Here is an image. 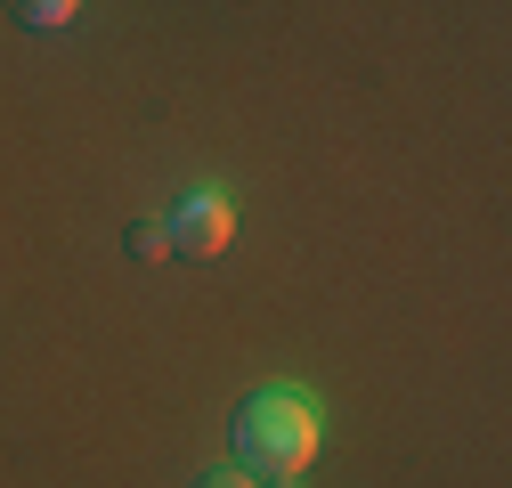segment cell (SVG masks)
<instances>
[{
	"label": "cell",
	"mask_w": 512,
	"mask_h": 488,
	"mask_svg": "<svg viewBox=\"0 0 512 488\" xmlns=\"http://www.w3.org/2000/svg\"><path fill=\"white\" fill-rule=\"evenodd\" d=\"M317 440H326V423H317V399L301 391H252L228 415V448L252 480H301L317 464Z\"/></svg>",
	"instance_id": "obj_1"
},
{
	"label": "cell",
	"mask_w": 512,
	"mask_h": 488,
	"mask_svg": "<svg viewBox=\"0 0 512 488\" xmlns=\"http://www.w3.org/2000/svg\"><path fill=\"white\" fill-rule=\"evenodd\" d=\"M163 236H171V253H187V261H220L228 244H236V204L220 188H187L163 212Z\"/></svg>",
	"instance_id": "obj_2"
},
{
	"label": "cell",
	"mask_w": 512,
	"mask_h": 488,
	"mask_svg": "<svg viewBox=\"0 0 512 488\" xmlns=\"http://www.w3.org/2000/svg\"><path fill=\"white\" fill-rule=\"evenodd\" d=\"M9 17H17L25 33H57V25L82 17V0H9Z\"/></svg>",
	"instance_id": "obj_3"
},
{
	"label": "cell",
	"mask_w": 512,
	"mask_h": 488,
	"mask_svg": "<svg viewBox=\"0 0 512 488\" xmlns=\"http://www.w3.org/2000/svg\"><path fill=\"white\" fill-rule=\"evenodd\" d=\"M122 253H131V261H171L163 220H131V228H122Z\"/></svg>",
	"instance_id": "obj_4"
},
{
	"label": "cell",
	"mask_w": 512,
	"mask_h": 488,
	"mask_svg": "<svg viewBox=\"0 0 512 488\" xmlns=\"http://www.w3.org/2000/svg\"><path fill=\"white\" fill-rule=\"evenodd\" d=\"M196 488H261V480H252V472H244V464H228V472H204V480H196Z\"/></svg>",
	"instance_id": "obj_5"
},
{
	"label": "cell",
	"mask_w": 512,
	"mask_h": 488,
	"mask_svg": "<svg viewBox=\"0 0 512 488\" xmlns=\"http://www.w3.org/2000/svg\"><path fill=\"white\" fill-rule=\"evenodd\" d=\"M269 488H293V480H269Z\"/></svg>",
	"instance_id": "obj_6"
}]
</instances>
